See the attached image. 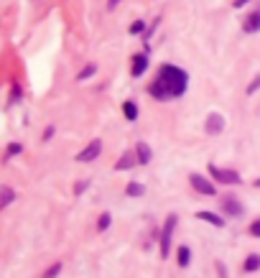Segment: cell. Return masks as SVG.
<instances>
[{"mask_svg": "<svg viewBox=\"0 0 260 278\" xmlns=\"http://www.w3.org/2000/svg\"><path fill=\"white\" fill-rule=\"evenodd\" d=\"M186 84H189V77H186L184 69L173 67V64H163L158 77L148 87V92L153 95L156 100H171V97L184 95L186 92Z\"/></svg>", "mask_w": 260, "mask_h": 278, "instance_id": "1", "label": "cell"}, {"mask_svg": "<svg viewBox=\"0 0 260 278\" xmlns=\"http://www.w3.org/2000/svg\"><path fill=\"white\" fill-rule=\"evenodd\" d=\"M176 215H168L166 217V225H163V232H161V255L163 258H168L171 253V238H173V230H176Z\"/></svg>", "mask_w": 260, "mask_h": 278, "instance_id": "2", "label": "cell"}, {"mask_svg": "<svg viewBox=\"0 0 260 278\" xmlns=\"http://www.w3.org/2000/svg\"><path fill=\"white\" fill-rule=\"evenodd\" d=\"M209 174H212V179H217L220 184H240V181H243V179H240V174H237V171H232V168L209 166Z\"/></svg>", "mask_w": 260, "mask_h": 278, "instance_id": "3", "label": "cell"}, {"mask_svg": "<svg viewBox=\"0 0 260 278\" xmlns=\"http://www.w3.org/2000/svg\"><path fill=\"white\" fill-rule=\"evenodd\" d=\"M189 181H191V186H194V189H197V191H199V194H207V197H214V191H217V189H214V184H212L209 179H204L202 174H191V176H189Z\"/></svg>", "mask_w": 260, "mask_h": 278, "instance_id": "4", "label": "cell"}, {"mask_svg": "<svg viewBox=\"0 0 260 278\" xmlns=\"http://www.w3.org/2000/svg\"><path fill=\"white\" fill-rule=\"evenodd\" d=\"M100 151H102V140H92L90 145L84 148L82 153H77V161H82V163H87V161H95L97 156H100Z\"/></svg>", "mask_w": 260, "mask_h": 278, "instance_id": "5", "label": "cell"}, {"mask_svg": "<svg viewBox=\"0 0 260 278\" xmlns=\"http://www.w3.org/2000/svg\"><path fill=\"white\" fill-rule=\"evenodd\" d=\"M207 133H212V136H217V133H220L222 131V128H225V118L222 115H209L207 118Z\"/></svg>", "mask_w": 260, "mask_h": 278, "instance_id": "6", "label": "cell"}, {"mask_svg": "<svg viewBox=\"0 0 260 278\" xmlns=\"http://www.w3.org/2000/svg\"><path fill=\"white\" fill-rule=\"evenodd\" d=\"M145 69H148V56H145V54H135V56H133V69H130V74H133V77H140Z\"/></svg>", "mask_w": 260, "mask_h": 278, "instance_id": "7", "label": "cell"}, {"mask_svg": "<svg viewBox=\"0 0 260 278\" xmlns=\"http://www.w3.org/2000/svg\"><path fill=\"white\" fill-rule=\"evenodd\" d=\"M258 28H260V8L253 10V13L245 18V31H248V33H255Z\"/></svg>", "mask_w": 260, "mask_h": 278, "instance_id": "8", "label": "cell"}, {"mask_svg": "<svg viewBox=\"0 0 260 278\" xmlns=\"http://www.w3.org/2000/svg\"><path fill=\"white\" fill-rule=\"evenodd\" d=\"M135 163H138V156H133V153H125V156H123V158L115 163V168H118V171H128L130 166H135Z\"/></svg>", "mask_w": 260, "mask_h": 278, "instance_id": "9", "label": "cell"}, {"mask_svg": "<svg viewBox=\"0 0 260 278\" xmlns=\"http://www.w3.org/2000/svg\"><path fill=\"white\" fill-rule=\"evenodd\" d=\"M197 220L212 222L214 227H222V225H225V220H222V217H217V215H212V212H197Z\"/></svg>", "mask_w": 260, "mask_h": 278, "instance_id": "10", "label": "cell"}, {"mask_svg": "<svg viewBox=\"0 0 260 278\" xmlns=\"http://www.w3.org/2000/svg\"><path fill=\"white\" fill-rule=\"evenodd\" d=\"M123 115H125L128 120H135V118H138V105H135V102H130V100L123 102Z\"/></svg>", "mask_w": 260, "mask_h": 278, "instance_id": "11", "label": "cell"}, {"mask_svg": "<svg viewBox=\"0 0 260 278\" xmlns=\"http://www.w3.org/2000/svg\"><path fill=\"white\" fill-rule=\"evenodd\" d=\"M222 209H227L230 215H240V212H243V207L237 204L232 197H225V199H222Z\"/></svg>", "mask_w": 260, "mask_h": 278, "instance_id": "12", "label": "cell"}, {"mask_svg": "<svg viewBox=\"0 0 260 278\" xmlns=\"http://www.w3.org/2000/svg\"><path fill=\"white\" fill-rule=\"evenodd\" d=\"M135 148H138V163H148L150 161V148L145 143H138Z\"/></svg>", "mask_w": 260, "mask_h": 278, "instance_id": "13", "label": "cell"}, {"mask_svg": "<svg viewBox=\"0 0 260 278\" xmlns=\"http://www.w3.org/2000/svg\"><path fill=\"white\" fill-rule=\"evenodd\" d=\"M0 191H3V199H0V209H5V207L15 199V194H13V189H10V186H3Z\"/></svg>", "mask_w": 260, "mask_h": 278, "instance_id": "14", "label": "cell"}, {"mask_svg": "<svg viewBox=\"0 0 260 278\" xmlns=\"http://www.w3.org/2000/svg\"><path fill=\"white\" fill-rule=\"evenodd\" d=\"M92 74H97V64H87V67L77 74V82H82V79H90Z\"/></svg>", "mask_w": 260, "mask_h": 278, "instance_id": "15", "label": "cell"}, {"mask_svg": "<svg viewBox=\"0 0 260 278\" xmlns=\"http://www.w3.org/2000/svg\"><path fill=\"white\" fill-rule=\"evenodd\" d=\"M143 191H145V189H143V184H138V181H130V184H128V194H130V197H143Z\"/></svg>", "mask_w": 260, "mask_h": 278, "instance_id": "16", "label": "cell"}, {"mask_svg": "<svg viewBox=\"0 0 260 278\" xmlns=\"http://www.w3.org/2000/svg\"><path fill=\"white\" fill-rule=\"evenodd\" d=\"M189 261H191V253H189L186 245H181V248H179V266L184 268V266H189Z\"/></svg>", "mask_w": 260, "mask_h": 278, "instance_id": "17", "label": "cell"}, {"mask_svg": "<svg viewBox=\"0 0 260 278\" xmlns=\"http://www.w3.org/2000/svg\"><path fill=\"white\" fill-rule=\"evenodd\" d=\"M258 268H260V255H250V258L245 261V271L253 273V271H258Z\"/></svg>", "mask_w": 260, "mask_h": 278, "instance_id": "18", "label": "cell"}, {"mask_svg": "<svg viewBox=\"0 0 260 278\" xmlns=\"http://www.w3.org/2000/svg\"><path fill=\"white\" fill-rule=\"evenodd\" d=\"M143 31H145V23H143V20H135V23L130 26V33H133V36H138V33H143Z\"/></svg>", "mask_w": 260, "mask_h": 278, "instance_id": "19", "label": "cell"}, {"mask_svg": "<svg viewBox=\"0 0 260 278\" xmlns=\"http://www.w3.org/2000/svg\"><path fill=\"white\" fill-rule=\"evenodd\" d=\"M20 151H23V145H20V143H10L8 145V156H18Z\"/></svg>", "mask_w": 260, "mask_h": 278, "instance_id": "20", "label": "cell"}, {"mask_svg": "<svg viewBox=\"0 0 260 278\" xmlns=\"http://www.w3.org/2000/svg\"><path fill=\"white\" fill-rule=\"evenodd\" d=\"M97 227H100V230H107V227H110V215H102L100 222H97Z\"/></svg>", "mask_w": 260, "mask_h": 278, "instance_id": "21", "label": "cell"}, {"mask_svg": "<svg viewBox=\"0 0 260 278\" xmlns=\"http://www.w3.org/2000/svg\"><path fill=\"white\" fill-rule=\"evenodd\" d=\"M250 235H253V238H260V220H255L250 225Z\"/></svg>", "mask_w": 260, "mask_h": 278, "instance_id": "22", "label": "cell"}, {"mask_svg": "<svg viewBox=\"0 0 260 278\" xmlns=\"http://www.w3.org/2000/svg\"><path fill=\"white\" fill-rule=\"evenodd\" d=\"M59 271H61V266H59V263H56V266H51V268H49V271H46V273H43V278H54V276H56V273H59Z\"/></svg>", "mask_w": 260, "mask_h": 278, "instance_id": "23", "label": "cell"}, {"mask_svg": "<svg viewBox=\"0 0 260 278\" xmlns=\"http://www.w3.org/2000/svg\"><path fill=\"white\" fill-rule=\"evenodd\" d=\"M258 87H260V77H255V79H253V84H250V87H248V95L258 92Z\"/></svg>", "mask_w": 260, "mask_h": 278, "instance_id": "24", "label": "cell"}, {"mask_svg": "<svg viewBox=\"0 0 260 278\" xmlns=\"http://www.w3.org/2000/svg\"><path fill=\"white\" fill-rule=\"evenodd\" d=\"M51 136H54V125H49V128H46V133H43V138H46V140H49Z\"/></svg>", "mask_w": 260, "mask_h": 278, "instance_id": "25", "label": "cell"}, {"mask_svg": "<svg viewBox=\"0 0 260 278\" xmlns=\"http://www.w3.org/2000/svg\"><path fill=\"white\" fill-rule=\"evenodd\" d=\"M84 189H87V181H82V184H77V189H74V191H77V194H82V191H84Z\"/></svg>", "mask_w": 260, "mask_h": 278, "instance_id": "26", "label": "cell"}, {"mask_svg": "<svg viewBox=\"0 0 260 278\" xmlns=\"http://www.w3.org/2000/svg\"><path fill=\"white\" fill-rule=\"evenodd\" d=\"M245 3H250V0H235V8H243Z\"/></svg>", "mask_w": 260, "mask_h": 278, "instance_id": "27", "label": "cell"}, {"mask_svg": "<svg viewBox=\"0 0 260 278\" xmlns=\"http://www.w3.org/2000/svg\"><path fill=\"white\" fill-rule=\"evenodd\" d=\"M118 3H120V0H110V3H107V8H110V10H113V8H115Z\"/></svg>", "mask_w": 260, "mask_h": 278, "instance_id": "28", "label": "cell"}, {"mask_svg": "<svg viewBox=\"0 0 260 278\" xmlns=\"http://www.w3.org/2000/svg\"><path fill=\"white\" fill-rule=\"evenodd\" d=\"M255 186H260V179H258V181H255Z\"/></svg>", "mask_w": 260, "mask_h": 278, "instance_id": "29", "label": "cell"}]
</instances>
